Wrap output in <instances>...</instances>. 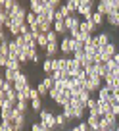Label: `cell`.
Segmentation results:
<instances>
[{
	"mask_svg": "<svg viewBox=\"0 0 119 131\" xmlns=\"http://www.w3.org/2000/svg\"><path fill=\"white\" fill-rule=\"evenodd\" d=\"M38 116H41V123H42V127L56 131L58 123H56V116H54L52 112H48V110H42V112H38Z\"/></svg>",
	"mask_w": 119,
	"mask_h": 131,
	"instance_id": "1",
	"label": "cell"
},
{
	"mask_svg": "<svg viewBox=\"0 0 119 131\" xmlns=\"http://www.w3.org/2000/svg\"><path fill=\"white\" fill-rule=\"evenodd\" d=\"M102 87H104V79L98 77V75H90V79L86 83V89L90 91V93H94V91H100Z\"/></svg>",
	"mask_w": 119,
	"mask_h": 131,
	"instance_id": "2",
	"label": "cell"
},
{
	"mask_svg": "<svg viewBox=\"0 0 119 131\" xmlns=\"http://www.w3.org/2000/svg\"><path fill=\"white\" fill-rule=\"evenodd\" d=\"M27 87H31V85H29V77L23 73V71H21V73H19V77H17L16 81H14V89H16L17 93H21V91H25Z\"/></svg>",
	"mask_w": 119,
	"mask_h": 131,
	"instance_id": "3",
	"label": "cell"
},
{
	"mask_svg": "<svg viewBox=\"0 0 119 131\" xmlns=\"http://www.w3.org/2000/svg\"><path fill=\"white\" fill-rule=\"evenodd\" d=\"M23 125H25V112H19L16 108V112H14V127H16V131H23Z\"/></svg>",
	"mask_w": 119,
	"mask_h": 131,
	"instance_id": "4",
	"label": "cell"
},
{
	"mask_svg": "<svg viewBox=\"0 0 119 131\" xmlns=\"http://www.w3.org/2000/svg\"><path fill=\"white\" fill-rule=\"evenodd\" d=\"M60 50H62V54H65V56L73 54V39L71 37H63L62 45H60Z\"/></svg>",
	"mask_w": 119,
	"mask_h": 131,
	"instance_id": "5",
	"label": "cell"
},
{
	"mask_svg": "<svg viewBox=\"0 0 119 131\" xmlns=\"http://www.w3.org/2000/svg\"><path fill=\"white\" fill-rule=\"evenodd\" d=\"M98 100L100 102H106V104H111V100H113V94H111V91L106 85L98 91Z\"/></svg>",
	"mask_w": 119,
	"mask_h": 131,
	"instance_id": "6",
	"label": "cell"
},
{
	"mask_svg": "<svg viewBox=\"0 0 119 131\" xmlns=\"http://www.w3.org/2000/svg\"><path fill=\"white\" fill-rule=\"evenodd\" d=\"M96 29H98V25H94L92 21H81V25H79V31L83 35H92Z\"/></svg>",
	"mask_w": 119,
	"mask_h": 131,
	"instance_id": "7",
	"label": "cell"
},
{
	"mask_svg": "<svg viewBox=\"0 0 119 131\" xmlns=\"http://www.w3.org/2000/svg\"><path fill=\"white\" fill-rule=\"evenodd\" d=\"M100 122H102V116H98V114H88V118H86V123L90 125L92 131L100 129Z\"/></svg>",
	"mask_w": 119,
	"mask_h": 131,
	"instance_id": "8",
	"label": "cell"
},
{
	"mask_svg": "<svg viewBox=\"0 0 119 131\" xmlns=\"http://www.w3.org/2000/svg\"><path fill=\"white\" fill-rule=\"evenodd\" d=\"M94 12L102 14L104 17H106V16H110V14H111V8H110V4H108V0H102V2H98V6H96V10H94Z\"/></svg>",
	"mask_w": 119,
	"mask_h": 131,
	"instance_id": "9",
	"label": "cell"
},
{
	"mask_svg": "<svg viewBox=\"0 0 119 131\" xmlns=\"http://www.w3.org/2000/svg\"><path fill=\"white\" fill-rule=\"evenodd\" d=\"M31 12L41 16L44 12V0H31Z\"/></svg>",
	"mask_w": 119,
	"mask_h": 131,
	"instance_id": "10",
	"label": "cell"
},
{
	"mask_svg": "<svg viewBox=\"0 0 119 131\" xmlns=\"http://www.w3.org/2000/svg\"><path fill=\"white\" fill-rule=\"evenodd\" d=\"M65 27H67V31H71V29H77L79 25H81V19H79V16H69L65 21Z\"/></svg>",
	"mask_w": 119,
	"mask_h": 131,
	"instance_id": "11",
	"label": "cell"
},
{
	"mask_svg": "<svg viewBox=\"0 0 119 131\" xmlns=\"http://www.w3.org/2000/svg\"><path fill=\"white\" fill-rule=\"evenodd\" d=\"M44 52H46V58H54L58 52H60V45H58V42H50Z\"/></svg>",
	"mask_w": 119,
	"mask_h": 131,
	"instance_id": "12",
	"label": "cell"
},
{
	"mask_svg": "<svg viewBox=\"0 0 119 131\" xmlns=\"http://www.w3.org/2000/svg\"><path fill=\"white\" fill-rule=\"evenodd\" d=\"M54 31L58 33V35H69V31H67V27H65V23L63 21H54Z\"/></svg>",
	"mask_w": 119,
	"mask_h": 131,
	"instance_id": "13",
	"label": "cell"
},
{
	"mask_svg": "<svg viewBox=\"0 0 119 131\" xmlns=\"http://www.w3.org/2000/svg\"><path fill=\"white\" fill-rule=\"evenodd\" d=\"M62 114L63 116H67V119H69V122H71V119H77V118H75V108H73V104H67V106H63L62 108Z\"/></svg>",
	"mask_w": 119,
	"mask_h": 131,
	"instance_id": "14",
	"label": "cell"
},
{
	"mask_svg": "<svg viewBox=\"0 0 119 131\" xmlns=\"http://www.w3.org/2000/svg\"><path fill=\"white\" fill-rule=\"evenodd\" d=\"M79 4H81V0H69L67 2V10L71 12V16H79Z\"/></svg>",
	"mask_w": 119,
	"mask_h": 131,
	"instance_id": "15",
	"label": "cell"
},
{
	"mask_svg": "<svg viewBox=\"0 0 119 131\" xmlns=\"http://www.w3.org/2000/svg\"><path fill=\"white\" fill-rule=\"evenodd\" d=\"M19 73H21V71H16V70H8V68H6V70H4V79H6V81H16V79L17 77H19Z\"/></svg>",
	"mask_w": 119,
	"mask_h": 131,
	"instance_id": "16",
	"label": "cell"
},
{
	"mask_svg": "<svg viewBox=\"0 0 119 131\" xmlns=\"http://www.w3.org/2000/svg\"><path fill=\"white\" fill-rule=\"evenodd\" d=\"M52 60H54V58H46V60L42 62V71H44L46 75H52V73H54V68H52Z\"/></svg>",
	"mask_w": 119,
	"mask_h": 131,
	"instance_id": "17",
	"label": "cell"
},
{
	"mask_svg": "<svg viewBox=\"0 0 119 131\" xmlns=\"http://www.w3.org/2000/svg\"><path fill=\"white\" fill-rule=\"evenodd\" d=\"M17 60H19L21 64H27V62H31V60H29V50L25 48V46H21V48H19V54H17Z\"/></svg>",
	"mask_w": 119,
	"mask_h": 131,
	"instance_id": "18",
	"label": "cell"
},
{
	"mask_svg": "<svg viewBox=\"0 0 119 131\" xmlns=\"http://www.w3.org/2000/svg\"><path fill=\"white\" fill-rule=\"evenodd\" d=\"M108 23L119 29V12H111L110 16H108Z\"/></svg>",
	"mask_w": 119,
	"mask_h": 131,
	"instance_id": "19",
	"label": "cell"
},
{
	"mask_svg": "<svg viewBox=\"0 0 119 131\" xmlns=\"http://www.w3.org/2000/svg\"><path fill=\"white\" fill-rule=\"evenodd\" d=\"M48 96L52 98L54 100V104L58 102V100H60V98H62V91L58 89V87H54V89H50V93H48Z\"/></svg>",
	"mask_w": 119,
	"mask_h": 131,
	"instance_id": "20",
	"label": "cell"
},
{
	"mask_svg": "<svg viewBox=\"0 0 119 131\" xmlns=\"http://www.w3.org/2000/svg\"><path fill=\"white\" fill-rule=\"evenodd\" d=\"M8 70H16V71H21V62L17 58H10L8 62Z\"/></svg>",
	"mask_w": 119,
	"mask_h": 131,
	"instance_id": "21",
	"label": "cell"
},
{
	"mask_svg": "<svg viewBox=\"0 0 119 131\" xmlns=\"http://www.w3.org/2000/svg\"><path fill=\"white\" fill-rule=\"evenodd\" d=\"M110 42H111V39H110L108 33H100L98 35V46H106V45H110Z\"/></svg>",
	"mask_w": 119,
	"mask_h": 131,
	"instance_id": "22",
	"label": "cell"
},
{
	"mask_svg": "<svg viewBox=\"0 0 119 131\" xmlns=\"http://www.w3.org/2000/svg\"><path fill=\"white\" fill-rule=\"evenodd\" d=\"M67 116H63V114H58L56 116V123H58V127H62V129H65V125H67Z\"/></svg>",
	"mask_w": 119,
	"mask_h": 131,
	"instance_id": "23",
	"label": "cell"
},
{
	"mask_svg": "<svg viewBox=\"0 0 119 131\" xmlns=\"http://www.w3.org/2000/svg\"><path fill=\"white\" fill-rule=\"evenodd\" d=\"M104 21H106V17H104L102 14H98V12L92 14V23H94V25H98V27H100V25H104Z\"/></svg>",
	"mask_w": 119,
	"mask_h": 131,
	"instance_id": "24",
	"label": "cell"
},
{
	"mask_svg": "<svg viewBox=\"0 0 119 131\" xmlns=\"http://www.w3.org/2000/svg\"><path fill=\"white\" fill-rule=\"evenodd\" d=\"M12 89H14V83H12V81H6V79H2V81H0V91L10 93Z\"/></svg>",
	"mask_w": 119,
	"mask_h": 131,
	"instance_id": "25",
	"label": "cell"
},
{
	"mask_svg": "<svg viewBox=\"0 0 119 131\" xmlns=\"http://www.w3.org/2000/svg\"><path fill=\"white\" fill-rule=\"evenodd\" d=\"M37 42H38V46H41V48L46 50V46H48V37H46L44 33H41V35L37 37Z\"/></svg>",
	"mask_w": 119,
	"mask_h": 131,
	"instance_id": "26",
	"label": "cell"
},
{
	"mask_svg": "<svg viewBox=\"0 0 119 131\" xmlns=\"http://www.w3.org/2000/svg\"><path fill=\"white\" fill-rule=\"evenodd\" d=\"M31 108H33L35 112H42V98H35V100H31Z\"/></svg>",
	"mask_w": 119,
	"mask_h": 131,
	"instance_id": "27",
	"label": "cell"
},
{
	"mask_svg": "<svg viewBox=\"0 0 119 131\" xmlns=\"http://www.w3.org/2000/svg\"><path fill=\"white\" fill-rule=\"evenodd\" d=\"M37 91H38V94H41V98H42V96H46V94L50 93V91H48V87H46V85H44L42 81H41V83L37 85Z\"/></svg>",
	"mask_w": 119,
	"mask_h": 131,
	"instance_id": "28",
	"label": "cell"
},
{
	"mask_svg": "<svg viewBox=\"0 0 119 131\" xmlns=\"http://www.w3.org/2000/svg\"><path fill=\"white\" fill-rule=\"evenodd\" d=\"M25 21H27V25H35V23H37V14H33L31 10H29L27 19H25Z\"/></svg>",
	"mask_w": 119,
	"mask_h": 131,
	"instance_id": "29",
	"label": "cell"
},
{
	"mask_svg": "<svg viewBox=\"0 0 119 131\" xmlns=\"http://www.w3.org/2000/svg\"><path fill=\"white\" fill-rule=\"evenodd\" d=\"M29 60H31V62H35V64H38V62H41V56L37 54V50L29 52Z\"/></svg>",
	"mask_w": 119,
	"mask_h": 131,
	"instance_id": "30",
	"label": "cell"
},
{
	"mask_svg": "<svg viewBox=\"0 0 119 131\" xmlns=\"http://www.w3.org/2000/svg\"><path fill=\"white\" fill-rule=\"evenodd\" d=\"M46 37H48V45H50V42H58V33L56 31H50Z\"/></svg>",
	"mask_w": 119,
	"mask_h": 131,
	"instance_id": "31",
	"label": "cell"
},
{
	"mask_svg": "<svg viewBox=\"0 0 119 131\" xmlns=\"http://www.w3.org/2000/svg\"><path fill=\"white\" fill-rule=\"evenodd\" d=\"M31 131H52V129L42 127V123H33V125H31Z\"/></svg>",
	"mask_w": 119,
	"mask_h": 131,
	"instance_id": "32",
	"label": "cell"
},
{
	"mask_svg": "<svg viewBox=\"0 0 119 131\" xmlns=\"http://www.w3.org/2000/svg\"><path fill=\"white\" fill-rule=\"evenodd\" d=\"M58 12H60V14H62V16H63V19H67V17L71 16V12H69V10H67V6H62V8L58 10Z\"/></svg>",
	"mask_w": 119,
	"mask_h": 131,
	"instance_id": "33",
	"label": "cell"
},
{
	"mask_svg": "<svg viewBox=\"0 0 119 131\" xmlns=\"http://www.w3.org/2000/svg\"><path fill=\"white\" fill-rule=\"evenodd\" d=\"M27 108H29V102H17V110L19 112H27Z\"/></svg>",
	"mask_w": 119,
	"mask_h": 131,
	"instance_id": "34",
	"label": "cell"
},
{
	"mask_svg": "<svg viewBox=\"0 0 119 131\" xmlns=\"http://www.w3.org/2000/svg\"><path fill=\"white\" fill-rule=\"evenodd\" d=\"M14 41L17 42V46H25V37H23V35H19V37H16V39H14Z\"/></svg>",
	"mask_w": 119,
	"mask_h": 131,
	"instance_id": "35",
	"label": "cell"
},
{
	"mask_svg": "<svg viewBox=\"0 0 119 131\" xmlns=\"http://www.w3.org/2000/svg\"><path fill=\"white\" fill-rule=\"evenodd\" d=\"M111 94H113V98H115V100H119V87L111 91Z\"/></svg>",
	"mask_w": 119,
	"mask_h": 131,
	"instance_id": "36",
	"label": "cell"
},
{
	"mask_svg": "<svg viewBox=\"0 0 119 131\" xmlns=\"http://www.w3.org/2000/svg\"><path fill=\"white\" fill-rule=\"evenodd\" d=\"M113 62H115V64H119V52H117V54L113 56Z\"/></svg>",
	"mask_w": 119,
	"mask_h": 131,
	"instance_id": "37",
	"label": "cell"
},
{
	"mask_svg": "<svg viewBox=\"0 0 119 131\" xmlns=\"http://www.w3.org/2000/svg\"><path fill=\"white\" fill-rule=\"evenodd\" d=\"M108 131H115V129H108Z\"/></svg>",
	"mask_w": 119,
	"mask_h": 131,
	"instance_id": "38",
	"label": "cell"
},
{
	"mask_svg": "<svg viewBox=\"0 0 119 131\" xmlns=\"http://www.w3.org/2000/svg\"><path fill=\"white\" fill-rule=\"evenodd\" d=\"M115 131H119V127H117V129H115Z\"/></svg>",
	"mask_w": 119,
	"mask_h": 131,
	"instance_id": "39",
	"label": "cell"
},
{
	"mask_svg": "<svg viewBox=\"0 0 119 131\" xmlns=\"http://www.w3.org/2000/svg\"><path fill=\"white\" fill-rule=\"evenodd\" d=\"M117 35H119V29H117Z\"/></svg>",
	"mask_w": 119,
	"mask_h": 131,
	"instance_id": "40",
	"label": "cell"
},
{
	"mask_svg": "<svg viewBox=\"0 0 119 131\" xmlns=\"http://www.w3.org/2000/svg\"><path fill=\"white\" fill-rule=\"evenodd\" d=\"M67 131H73V129H67Z\"/></svg>",
	"mask_w": 119,
	"mask_h": 131,
	"instance_id": "41",
	"label": "cell"
},
{
	"mask_svg": "<svg viewBox=\"0 0 119 131\" xmlns=\"http://www.w3.org/2000/svg\"><path fill=\"white\" fill-rule=\"evenodd\" d=\"M117 118H119V116H117Z\"/></svg>",
	"mask_w": 119,
	"mask_h": 131,
	"instance_id": "42",
	"label": "cell"
}]
</instances>
